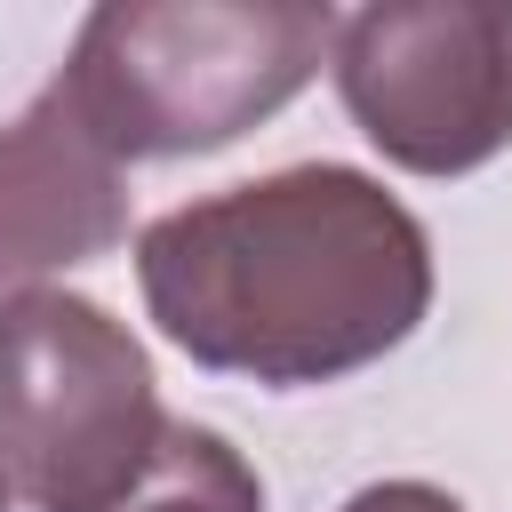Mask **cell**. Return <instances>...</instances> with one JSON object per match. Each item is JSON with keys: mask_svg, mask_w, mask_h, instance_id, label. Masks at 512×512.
Segmentation results:
<instances>
[{"mask_svg": "<svg viewBox=\"0 0 512 512\" xmlns=\"http://www.w3.org/2000/svg\"><path fill=\"white\" fill-rule=\"evenodd\" d=\"M104 512H264V480H256V464H248L224 432L168 416L152 464H144Z\"/></svg>", "mask_w": 512, "mask_h": 512, "instance_id": "8992f818", "label": "cell"}, {"mask_svg": "<svg viewBox=\"0 0 512 512\" xmlns=\"http://www.w3.org/2000/svg\"><path fill=\"white\" fill-rule=\"evenodd\" d=\"M144 344L64 288L0 304V480L40 512H104L160 448Z\"/></svg>", "mask_w": 512, "mask_h": 512, "instance_id": "3957f363", "label": "cell"}, {"mask_svg": "<svg viewBox=\"0 0 512 512\" xmlns=\"http://www.w3.org/2000/svg\"><path fill=\"white\" fill-rule=\"evenodd\" d=\"M344 512H464L448 488H432V480H376V488H360Z\"/></svg>", "mask_w": 512, "mask_h": 512, "instance_id": "52a82bcc", "label": "cell"}, {"mask_svg": "<svg viewBox=\"0 0 512 512\" xmlns=\"http://www.w3.org/2000/svg\"><path fill=\"white\" fill-rule=\"evenodd\" d=\"M128 240V160L48 80L0 128V304Z\"/></svg>", "mask_w": 512, "mask_h": 512, "instance_id": "5b68a950", "label": "cell"}, {"mask_svg": "<svg viewBox=\"0 0 512 512\" xmlns=\"http://www.w3.org/2000/svg\"><path fill=\"white\" fill-rule=\"evenodd\" d=\"M328 48L312 0H104L56 80L120 160H192L304 96Z\"/></svg>", "mask_w": 512, "mask_h": 512, "instance_id": "7a4b0ae2", "label": "cell"}, {"mask_svg": "<svg viewBox=\"0 0 512 512\" xmlns=\"http://www.w3.org/2000/svg\"><path fill=\"white\" fill-rule=\"evenodd\" d=\"M352 128L408 176H472L512 144V0H384L328 48Z\"/></svg>", "mask_w": 512, "mask_h": 512, "instance_id": "277c9868", "label": "cell"}, {"mask_svg": "<svg viewBox=\"0 0 512 512\" xmlns=\"http://www.w3.org/2000/svg\"><path fill=\"white\" fill-rule=\"evenodd\" d=\"M136 288L184 360L296 392L416 336L432 240L376 176L304 160L152 216L136 232Z\"/></svg>", "mask_w": 512, "mask_h": 512, "instance_id": "6da1fadb", "label": "cell"}, {"mask_svg": "<svg viewBox=\"0 0 512 512\" xmlns=\"http://www.w3.org/2000/svg\"><path fill=\"white\" fill-rule=\"evenodd\" d=\"M0 512H16V488H8V480H0Z\"/></svg>", "mask_w": 512, "mask_h": 512, "instance_id": "ba28073f", "label": "cell"}]
</instances>
